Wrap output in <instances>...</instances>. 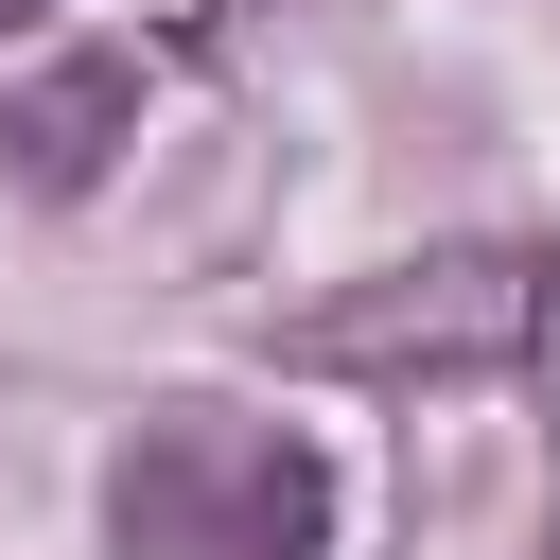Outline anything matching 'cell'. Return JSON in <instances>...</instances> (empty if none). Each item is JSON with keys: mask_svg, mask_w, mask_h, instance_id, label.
I'll return each instance as SVG.
<instances>
[{"mask_svg": "<svg viewBox=\"0 0 560 560\" xmlns=\"http://www.w3.org/2000/svg\"><path fill=\"white\" fill-rule=\"evenodd\" d=\"M122 560H332V455L228 402H158L105 472Z\"/></svg>", "mask_w": 560, "mask_h": 560, "instance_id": "6da1fadb", "label": "cell"}, {"mask_svg": "<svg viewBox=\"0 0 560 560\" xmlns=\"http://www.w3.org/2000/svg\"><path fill=\"white\" fill-rule=\"evenodd\" d=\"M542 332V262L525 245H438V262H385V280H350V298H315L280 350L298 368H508Z\"/></svg>", "mask_w": 560, "mask_h": 560, "instance_id": "7a4b0ae2", "label": "cell"}, {"mask_svg": "<svg viewBox=\"0 0 560 560\" xmlns=\"http://www.w3.org/2000/svg\"><path fill=\"white\" fill-rule=\"evenodd\" d=\"M140 140V52H52V70H18L0 88V175L18 192H105V158Z\"/></svg>", "mask_w": 560, "mask_h": 560, "instance_id": "3957f363", "label": "cell"}, {"mask_svg": "<svg viewBox=\"0 0 560 560\" xmlns=\"http://www.w3.org/2000/svg\"><path fill=\"white\" fill-rule=\"evenodd\" d=\"M35 18H52V0H0V35H35Z\"/></svg>", "mask_w": 560, "mask_h": 560, "instance_id": "277c9868", "label": "cell"}]
</instances>
